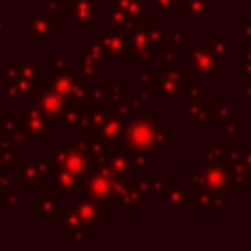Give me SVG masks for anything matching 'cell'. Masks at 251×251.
Instances as JSON below:
<instances>
[{"label":"cell","mask_w":251,"mask_h":251,"mask_svg":"<svg viewBox=\"0 0 251 251\" xmlns=\"http://www.w3.org/2000/svg\"><path fill=\"white\" fill-rule=\"evenodd\" d=\"M128 101H130V106H132V110L137 115H146L148 110H152L150 108V93H143V91L134 93V91H130Z\"/></svg>","instance_id":"obj_27"},{"label":"cell","mask_w":251,"mask_h":251,"mask_svg":"<svg viewBox=\"0 0 251 251\" xmlns=\"http://www.w3.org/2000/svg\"><path fill=\"white\" fill-rule=\"evenodd\" d=\"M22 126H25L31 139H38V141L51 139V117L35 101H31V106L22 113Z\"/></svg>","instance_id":"obj_4"},{"label":"cell","mask_w":251,"mask_h":251,"mask_svg":"<svg viewBox=\"0 0 251 251\" xmlns=\"http://www.w3.org/2000/svg\"><path fill=\"white\" fill-rule=\"evenodd\" d=\"M0 187H9V174H7V170H2V172H0Z\"/></svg>","instance_id":"obj_39"},{"label":"cell","mask_w":251,"mask_h":251,"mask_svg":"<svg viewBox=\"0 0 251 251\" xmlns=\"http://www.w3.org/2000/svg\"><path fill=\"white\" fill-rule=\"evenodd\" d=\"M139 192H141L143 201H165V185L161 181L159 170H139Z\"/></svg>","instance_id":"obj_6"},{"label":"cell","mask_w":251,"mask_h":251,"mask_svg":"<svg viewBox=\"0 0 251 251\" xmlns=\"http://www.w3.org/2000/svg\"><path fill=\"white\" fill-rule=\"evenodd\" d=\"M100 62H91V60H82L79 62V69H77V75L82 79H95L97 71H100Z\"/></svg>","instance_id":"obj_34"},{"label":"cell","mask_w":251,"mask_h":251,"mask_svg":"<svg viewBox=\"0 0 251 251\" xmlns=\"http://www.w3.org/2000/svg\"><path fill=\"white\" fill-rule=\"evenodd\" d=\"M196 97H199V93H196V88H192V91H185L181 93V119L183 122H187V119L192 117V110H194V104H196Z\"/></svg>","instance_id":"obj_30"},{"label":"cell","mask_w":251,"mask_h":251,"mask_svg":"<svg viewBox=\"0 0 251 251\" xmlns=\"http://www.w3.org/2000/svg\"><path fill=\"white\" fill-rule=\"evenodd\" d=\"M60 26H62L60 18H51L44 11H40V9H35V11L29 13V31H31V38L33 40L47 42L49 35H51L53 31H57Z\"/></svg>","instance_id":"obj_9"},{"label":"cell","mask_w":251,"mask_h":251,"mask_svg":"<svg viewBox=\"0 0 251 251\" xmlns=\"http://www.w3.org/2000/svg\"><path fill=\"white\" fill-rule=\"evenodd\" d=\"M35 104L44 110L51 119H57L62 115V108L66 104V97L57 91V86L53 84V79H42L40 82V91H38V97H35Z\"/></svg>","instance_id":"obj_5"},{"label":"cell","mask_w":251,"mask_h":251,"mask_svg":"<svg viewBox=\"0 0 251 251\" xmlns=\"http://www.w3.org/2000/svg\"><path fill=\"white\" fill-rule=\"evenodd\" d=\"M88 234H91V231H88V229H77V231H71V234H69L71 249H73V251H77V249L82 247V245L88 240Z\"/></svg>","instance_id":"obj_36"},{"label":"cell","mask_w":251,"mask_h":251,"mask_svg":"<svg viewBox=\"0 0 251 251\" xmlns=\"http://www.w3.org/2000/svg\"><path fill=\"white\" fill-rule=\"evenodd\" d=\"M161 88V71H141L139 73V91L152 93Z\"/></svg>","instance_id":"obj_25"},{"label":"cell","mask_w":251,"mask_h":251,"mask_svg":"<svg viewBox=\"0 0 251 251\" xmlns=\"http://www.w3.org/2000/svg\"><path fill=\"white\" fill-rule=\"evenodd\" d=\"M165 201L170 203L172 209H187L190 207V199H187V194L181 190L178 183H170L168 185V190H165Z\"/></svg>","instance_id":"obj_21"},{"label":"cell","mask_w":251,"mask_h":251,"mask_svg":"<svg viewBox=\"0 0 251 251\" xmlns=\"http://www.w3.org/2000/svg\"><path fill=\"white\" fill-rule=\"evenodd\" d=\"M49 192H51V196L57 201V203H66V201L71 199V194H73V190L64 187L62 183L53 181V178H51V183H49Z\"/></svg>","instance_id":"obj_32"},{"label":"cell","mask_w":251,"mask_h":251,"mask_svg":"<svg viewBox=\"0 0 251 251\" xmlns=\"http://www.w3.org/2000/svg\"><path fill=\"white\" fill-rule=\"evenodd\" d=\"M106 117H108V110H101V104L88 101V110H84V119L79 130H100Z\"/></svg>","instance_id":"obj_17"},{"label":"cell","mask_w":251,"mask_h":251,"mask_svg":"<svg viewBox=\"0 0 251 251\" xmlns=\"http://www.w3.org/2000/svg\"><path fill=\"white\" fill-rule=\"evenodd\" d=\"M143 196L139 192V183H126V190L119 196V207L126 212H139V205H141Z\"/></svg>","instance_id":"obj_18"},{"label":"cell","mask_w":251,"mask_h":251,"mask_svg":"<svg viewBox=\"0 0 251 251\" xmlns=\"http://www.w3.org/2000/svg\"><path fill=\"white\" fill-rule=\"evenodd\" d=\"M69 209H73V212L77 214L79 221H82V225L86 227L88 231H97V229H100V212H101V209L97 207V205H93L86 196H84V199L73 201Z\"/></svg>","instance_id":"obj_12"},{"label":"cell","mask_w":251,"mask_h":251,"mask_svg":"<svg viewBox=\"0 0 251 251\" xmlns=\"http://www.w3.org/2000/svg\"><path fill=\"white\" fill-rule=\"evenodd\" d=\"M97 2H100V0H97ZM104 2H113V0H104Z\"/></svg>","instance_id":"obj_41"},{"label":"cell","mask_w":251,"mask_h":251,"mask_svg":"<svg viewBox=\"0 0 251 251\" xmlns=\"http://www.w3.org/2000/svg\"><path fill=\"white\" fill-rule=\"evenodd\" d=\"M4 29H7V20H0V35L4 33Z\"/></svg>","instance_id":"obj_40"},{"label":"cell","mask_w":251,"mask_h":251,"mask_svg":"<svg viewBox=\"0 0 251 251\" xmlns=\"http://www.w3.org/2000/svg\"><path fill=\"white\" fill-rule=\"evenodd\" d=\"M79 141H82L84 150L88 152L91 161H104L106 154H108V150H110V143L106 141V137L100 132V130H82Z\"/></svg>","instance_id":"obj_10"},{"label":"cell","mask_w":251,"mask_h":251,"mask_svg":"<svg viewBox=\"0 0 251 251\" xmlns=\"http://www.w3.org/2000/svg\"><path fill=\"white\" fill-rule=\"evenodd\" d=\"M100 132L106 137V141L113 146V143H124V132H126V122L124 119H119L117 115H113L108 110V117L104 119V124H101Z\"/></svg>","instance_id":"obj_14"},{"label":"cell","mask_w":251,"mask_h":251,"mask_svg":"<svg viewBox=\"0 0 251 251\" xmlns=\"http://www.w3.org/2000/svg\"><path fill=\"white\" fill-rule=\"evenodd\" d=\"M161 122L159 110H148L146 115H134L126 122L124 132V146L128 150H139V148H152L156 132V124Z\"/></svg>","instance_id":"obj_1"},{"label":"cell","mask_w":251,"mask_h":251,"mask_svg":"<svg viewBox=\"0 0 251 251\" xmlns=\"http://www.w3.org/2000/svg\"><path fill=\"white\" fill-rule=\"evenodd\" d=\"M0 93H2V100L4 101H18L22 95V88L20 84L16 82V79H9V77H2V82H0Z\"/></svg>","instance_id":"obj_28"},{"label":"cell","mask_w":251,"mask_h":251,"mask_svg":"<svg viewBox=\"0 0 251 251\" xmlns=\"http://www.w3.org/2000/svg\"><path fill=\"white\" fill-rule=\"evenodd\" d=\"M183 75L181 73H161V88H159V93H161V100H170V97H176V86H178V79H181Z\"/></svg>","instance_id":"obj_24"},{"label":"cell","mask_w":251,"mask_h":251,"mask_svg":"<svg viewBox=\"0 0 251 251\" xmlns=\"http://www.w3.org/2000/svg\"><path fill=\"white\" fill-rule=\"evenodd\" d=\"M22 126V115H18L16 110H2L0 113V130H9Z\"/></svg>","instance_id":"obj_33"},{"label":"cell","mask_w":251,"mask_h":251,"mask_svg":"<svg viewBox=\"0 0 251 251\" xmlns=\"http://www.w3.org/2000/svg\"><path fill=\"white\" fill-rule=\"evenodd\" d=\"M38 9L51 18H60V2H57V0H40Z\"/></svg>","instance_id":"obj_38"},{"label":"cell","mask_w":251,"mask_h":251,"mask_svg":"<svg viewBox=\"0 0 251 251\" xmlns=\"http://www.w3.org/2000/svg\"><path fill=\"white\" fill-rule=\"evenodd\" d=\"M49 161H51L53 170L64 168L79 178H84L88 172H91V156H88V152L84 150L82 141H69V143L57 146L55 150L51 152Z\"/></svg>","instance_id":"obj_2"},{"label":"cell","mask_w":251,"mask_h":251,"mask_svg":"<svg viewBox=\"0 0 251 251\" xmlns=\"http://www.w3.org/2000/svg\"><path fill=\"white\" fill-rule=\"evenodd\" d=\"M20 163L22 161H18V150L16 148H11L9 143H4L2 139H0V170H7V172H13V170H20Z\"/></svg>","instance_id":"obj_20"},{"label":"cell","mask_w":251,"mask_h":251,"mask_svg":"<svg viewBox=\"0 0 251 251\" xmlns=\"http://www.w3.org/2000/svg\"><path fill=\"white\" fill-rule=\"evenodd\" d=\"M143 29H146L148 38H150V42L154 44V47H161L163 40H168V35H165V31H163V26H161L159 20H148L146 25H143Z\"/></svg>","instance_id":"obj_29"},{"label":"cell","mask_w":251,"mask_h":251,"mask_svg":"<svg viewBox=\"0 0 251 251\" xmlns=\"http://www.w3.org/2000/svg\"><path fill=\"white\" fill-rule=\"evenodd\" d=\"M84 119V110H82V101H75V100H66L64 108H62V115L55 119L57 128L62 132H69L73 128H79Z\"/></svg>","instance_id":"obj_13"},{"label":"cell","mask_w":251,"mask_h":251,"mask_svg":"<svg viewBox=\"0 0 251 251\" xmlns=\"http://www.w3.org/2000/svg\"><path fill=\"white\" fill-rule=\"evenodd\" d=\"M130 159H132L134 168L137 170H146L150 163V148H139V150H128Z\"/></svg>","instance_id":"obj_31"},{"label":"cell","mask_w":251,"mask_h":251,"mask_svg":"<svg viewBox=\"0 0 251 251\" xmlns=\"http://www.w3.org/2000/svg\"><path fill=\"white\" fill-rule=\"evenodd\" d=\"M0 139L4 143H9L11 148H16L18 152H26L29 150V132L25 130V126H16L9 130H0Z\"/></svg>","instance_id":"obj_15"},{"label":"cell","mask_w":251,"mask_h":251,"mask_svg":"<svg viewBox=\"0 0 251 251\" xmlns=\"http://www.w3.org/2000/svg\"><path fill=\"white\" fill-rule=\"evenodd\" d=\"M150 7L154 11H165V9H187V4L178 2V0H152Z\"/></svg>","instance_id":"obj_37"},{"label":"cell","mask_w":251,"mask_h":251,"mask_svg":"<svg viewBox=\"0 0 251 251\" xmlns=\"http://www.w3.org/2000/svg\"><path fill=\"white\" fill-rule=\"evenodd\" d=\"M150 150L154 152H168L170 150V124L161 117V122L156 124V132H154V141H152Z\"/></svg>","instance_id":"obj_22"},{"label":"cell","mask_w":251,"mask_h":251,"mask_svg":"<svg viewBox=\"0 0 251 251\" xmlns=\"http://www.w3.org/2000/svg\"><path fill=\"white\" fill-rule=\"evenodd\" d=\"M0 209L2 212H18L20 209V192L4 187L2 194H0Z\"/></svg>","instance_id":"obj_26"},{"label":"cell","mask_w":251,"mask_h":251,"mask_svg":"<svg viewBox=\"0 0 251 251\" xmlns=\"http://www.w3.org/2000/svg\"><path fill=\"white\" fill-rule=\"evenodd\" d=\"M29 209L31 212H35L38 214V218L42 223H49V221H60V209H57V201L51 196V192H44V190H40L38 192V199L35 201H31L29 203Z\"/></svg>","instance_id":"obj_11"},{"label":"cell","mask_w":251,"mask_h":251,"mask_svg":"<svg viewBox=\"0 0 251 251\" xmlns=\"http://www.w3.org/2000/svg\"><path fill=\"white\" fill-rule=\"evenodd\" d=\"M100 42L104 44V49L108 51L110 57H117V60H134V51H132V42H130V35L124 29H104L100 33Z\"/></svg>","instance_id":"obj_3"},{"label":"cell","mask_w":251,"mask_h":251,"mask_svg":"<svg viewBox=\"0 0 251 251\" xmlns=\"http://www.w3.org/2000/svg\"><path fill=\"white\" fill-rule=\"evenodd\" d=\"M79 53H82V60L100 62V64L110 57L100 40H82V42H79Z\"/></svg>","instance_id":"obj_16"},{"label":"cell","mask_w":251,"mask_h":251,"mask_svg":"<svg viewBox=\"0 0 251 251\" xmlns=\"http://www.w3.org/2000/svg\"><path fill=\"white\" fill-rule=\"evenodd\" d=\"M20 176L22 181L26 183V187H29L31 192H40V181L47 176H51L53 174V165L51 161H25V163H20Z\"/></svg>","instance_id":"obj_8"},{"label":"cell","mask_w":251,"mask_h":251,"mask_svg":"<svg viewBox=\"0 0 251 251\" xmlns=\"http://www.w3.org/2000/svg\"><path fill=\"white\" fill-rule=\"evenodd\" d=\"M97 0H71V31H79L91 26L97 18Z\"/></svg>","instance_id":"obj_7"},{"label":"cell","mask_w":251,"mask_h":251,"mask_svg":"<svg viewBox=\"0 0 251 251\" xmlns=\"http://www.w3.org/2000/svg\"><path fill=\"white\" fill-rule=\"evenodd\" d=\"M110 88H113L110 79H91V82H88V101L101 104L104 100H108Z\"/></svg>","instance_id":"obj_19"},{"label":"cell","mask_w":251,"mask_h":251,"mask_svg":"<svg viewBox=\"0 0 251 251\" xmlns=\"http://www.w3.org/2000/svg\"><path fill=\"white\" fill-rule=\"evenodd\" d=\"M130 16L137 18L139 22H143V25H146V22L150 20V9H148V2H143V0H134L132 9H130Z\"/></svg>","instance_id":"obj_35"},{"label":"cell","mask_w":251,"mask_h":251,"mask_svg":"<svg viewBox=\"0 0 251 251\" xmlns=\"http://www.w3.org/2000/svg\"><path fill=\"white\" fill-rule=\"evenodd\" d=\"M0 194H2V187H0Z\"/></svg>","instance_id":"obj_42"},{"label":"cell","mask_w":251,"mask_h":251,"mask_svg":"<svg viewBox=\"0 0 251 251\" xmlns=\"http://www.w3.org/2000/svg\"><path fill=\"white\" fill-rule=\"evenodd\" d=\"M49 62H51V75L71 73V53L69 51H51L49 53Z\"/></svg>","instance_id":"obj_23"}]
</instances>
